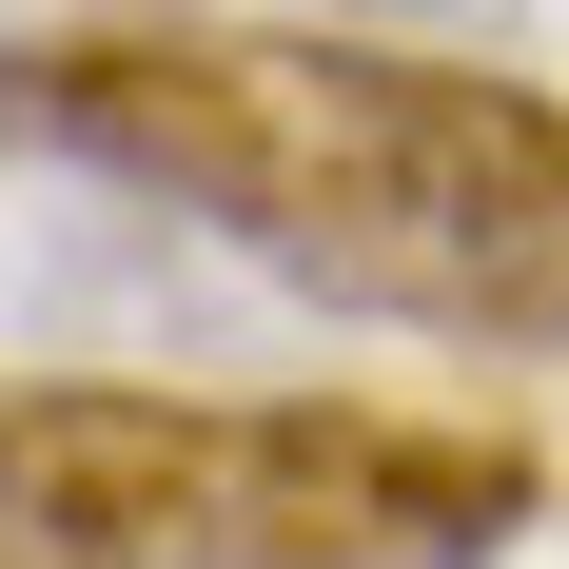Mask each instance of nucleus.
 Segmentation results:
<instances>
[{"label": "nucleus", "instance_id": "f257e3e1", "mask_svg": "<svg viewBox=\"0 0 569 569\" xmlns=\"http://www.w3.org/2000/svg\"><path fill=\"white\" fill-rule=\"evenodd\" d=\"M0 138L79 158L256 276L471 353H569V99L315 20H99L0 40Z\"/></svg>", "mask_w": 569, "mask_h": 569}, {"label": "nucleus", "instance_id": "f03ea898", "mask_svg": "<svg viewBox=\"0 0 569 569\" xmlns=\"http://www.w3.org/2000/svg\"><path fill=\"white\" fill-rule=\"evenodd\" d=\"M0 530L99 569H491L530 530V452L353 393L0 373Z\"/></svg>", "mask_w": 569, "mask_h": 569}, {"label": "nucleus", "instance_id": "7ed1b4c3", "mask_svg": "<svg viewBox=\"0 0 569 569\" xmlns=\"http://www.w3.org/2000/svg\"><path fill=\"white\" fill-rule=\"evenodd\" d=\"M0 569H99V550H40V530H0Z\"/></svg>", "mask_w": 569, "mask_h": 569}]
</instances>
